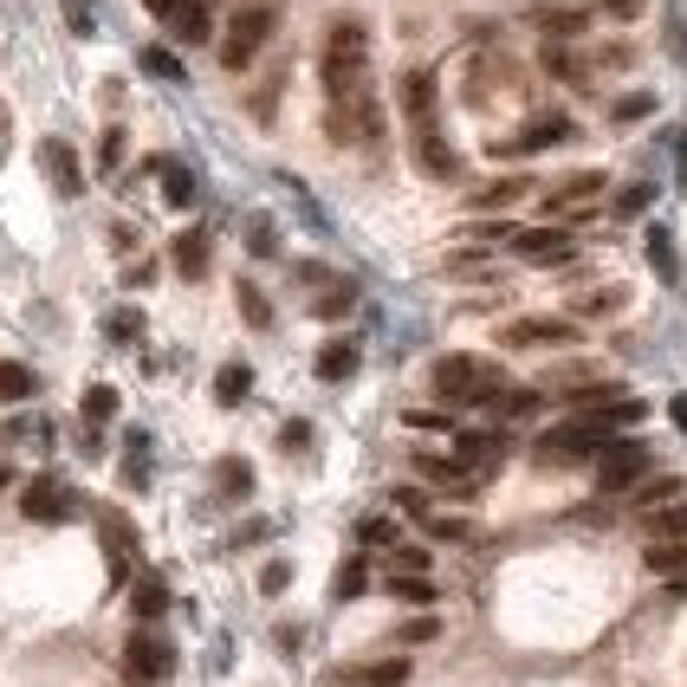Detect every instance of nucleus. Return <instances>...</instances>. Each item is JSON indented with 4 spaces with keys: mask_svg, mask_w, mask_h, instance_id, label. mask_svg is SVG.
I'll list each match as a JSON object with an SVG mask.
<instances>
[{
    "mask_svg": "<svg viewBox=\"0 0 687 687\" xmlns=\"http://www.w3.org/2000/svg\"><path fill=\"white\" fill-rule=\"evenodd\" d=\"M396 506H402L409 519H428V512H435V506H428V494H421V487H396Z\"/></svg>",
    "mask_w": 687,
    "mask_h": 687,
    "instance_id": "obj_49",
    "label": "nucleus"
},
{
    "mask_svg": "<svg viewBox=\"0 0 687 687\" xmlns=\"http://www.w3.org/2000/svg\"><path fill=\"white\" fill-rule=\"evenodd\" d=\"M675 494H681V480H675V474H661V480H649V474H643V480H636L643 512H649V506H661V499H675Z\"/></svg>",
    "mask_w": 687,
    "mask_h": 687,
    "instance_id": "obj_39",
    "label": "nucleus"
},
{
    "mask_svg": "<svg viewBox=\"0 0 687 687\" xmlns=\"http://www.w3.org/2000/svg\"><path fill=\"white\" fill-rule=\"evenodd\" d=\"M604 195V176L597 169H584V176H565L558 189H545V215H577V208H590Z\"/></svg>",
    "mask_w": 687,
    "mask_h": 687,
    "instance_id": "obj_13",
    "label": "nucleus"
},
{
    "mask_svg": "<svg viewBox=\"0 0 687 687\" xmlns=\"http://www.w3.org/2000/svg\"><path fill=\"white\" fill-rule=\"evenodd\" d=\"M162 610H169V584H162V577H137V584H130V616H137V623H156Z\"/></svg>",
    "mask_w": 687,
    "mask_h": 687,
    "instance_id": "obj_22",
    "label": "nucleus"
},
{
    "mask_svg": "<svg viewBox=\"0 0 687 687\" xmlns=\"http://www.w3.org/2000/svg\"><path fill=\"white\" fill-rule=\"evenodd\" d=\"M286 584H292V565H286V558H272L267 571H260V590H267V597H279Z\"/></svg>",
    "mask_w": 687,
    "mask_h": 687,
    "instance_id": "obj_50",
    "label": "nucleus"
},
{
    "mask_svg": "<svg viewBox=\"0 0 687 687\" xmlns=\"http://www.w3.org/2000/svg\"><path fill=\"white\" fill-rule=\"evenodd\" d=\"M389 597L396 604H435V584H428V571H389Z\"/></svg>",
    "mask_w": 687,
    "mask_h": 687,
    "instance_id": "obj_30",
    "label": "nucleus"
},
{
    "mask_svg": "<svg viewBox=\"0 0 687 687\" xmlns=\"http://www.w3.org/2000/svg\"><path fill=\"white\" fill-rule=\"evenodd\" d=\"M416 467L435 487H448V494H474V467H460L455 455H416Z\"/></svg>",
    "mask_w": 687,
    "mask_h": 687,
    "instance_id": "obj_17",
    "label": "nucleus"
},
{
    "mask_svg": "<svg viewBox=\"0 0 687 687\" xmlns=\"http://www.w3.org/2000/svg\"><path fill=\"white\" fill-rule=\"evenodd\" d=\"M143 7H150L156 20H169V7H176V0H143Z\"/></svg>",
    "mask_w": 687,
    "mask_h": 687,
    "instance_id": "obj_55",
    "label": "nucleus"
},
{
    "mask_svg": "<svg viewBox=\"0 0 687 687\" xmlns=\"http://www.w3.org/2000/svg\"><path fill=\"white\" fill-rule=\"evenodd\" d=\"M247 247H253V253L267 260L272 247H279V240H272V221H253V228H247Z\"/></svg>",
    "mask_w": 687,
    "mask_h": 687,
    "instance_id": "obj_51",
    "label": "nucleus"
},
{
    "mask_svg": "<svg viewBox=\"0 0 687 687\" xmlns=\"http://www.w3.org/2000/svg\"><path fill=\"white\" fill-rule=\"evenodd\" d=\"M649 267L661 272V279H675V272H681V260H675V240H668V228H655V233H649Z\"/></svg>",
    "mask_w": 687,
    "mask_h": 687,
    "instance_id": "obj_36",
    "label": "nucleus"
},
{
    "mask_svg": "<svg viewBox=\"0 0 687 687\" xmlns=\"http://www.w3.org/2000/svg\"><path fill=\"white\" fill-rule=\"evenodd\" d=\"M357 364H364V350L350 338H331L325 350H318V377L325 382H344V377H357Z\"/></svg>",
    "mask_w": 687,
    "mask_h": 687,
    "instance_id": "obj_20",
    "label": "nucleus"
},
{
    "mask_svg": "<svg viewBox=\"0 0 687 687\" xmlns=\"http://www.w3.org/2000/svg\"><path fill=\"white\" fill-rule=\"evenodd\" d=\"M137 331H143V311H130V306L111 311V338H117V344H130Z\"/></svg>",
    "mask_w": 687,
    "mask_h": 687,
    "instance_id": "obj_47",
    "label": "nucleus"
},
{
    "mask_svg": "<svg viewBox=\"0 0 687 687\" xmlns=\"http://www.w3.org/2000/svg\"><path fill=\"white\" fill-rule=\"evenodd\" d=\"M39 169L52 176V189L66 195V201L84 195V169H78V150L66 143V137H46V143H39Z\"/></svg>",
    "mask_w": 687,
    "mask_h": 687,
    "instance_id": "obj_10",
    "label": "nucleus"
},
{
    "mask_svg": "<svg viewBox=\"0 0 687 687\" xmlns=\"http://www.w3.org/2000/svg\"><path fill=\"white\" fill-rule=\"evenodd\" d=\"M649 201H655L649 182H629V189L616 195V215H623V221H636V215H649Z\"/></svg>",
    "mask_w": 687,
    "mask_h": 687,
    "instance_id": "obj_40",
    "label": "nucleus"
},
{
    "mask_svg": "<svg viewBox=\"0 0 687 687\" xmlns=\"http://www.w3.org/2000/svg\"><path fill=\"white\" fill-rule=\"evenodd\" d=\"M123 675H130V681H169V675H176V649H169L162 636H150V629H137V636L123 643Z\"/></svg>",
    "mask_w": 687,
    "mask_h": 687,
    "instance_id": "obj_7",
    "label": "nucleus"
},
{
    "mask_svg": "<svg viewBox=\"0 0 687 687\" xmlns=\"http://www.w3.org/2000/svg\"><path fill=\"white\" fill-rule=\"evenodd\" d=\"M240 318H247L253 331H267V325H272V306H267V292H260V286H240Z\"/></svg>",
    "mask_w": 687,
    "mask_h": 687,
    "instance_id": "obj_38",
    "label": "nucleus"
},
{
    "mask_svg": "<svg viewBox=\"0 0 687 687\" xmlns=\"http://www.w3.org/2000/svg\"><path fill=\"white\" fill-rule=\"evenodd\" d=\"M597 7H604V13H616V20H636V13H643V0H597Z\"/></svg>",
    "mask_w": 687,
    "mask_h": 687,
    "instance_id": "obj_54",
    "label": "nucleus"
},
{
    "mask_svg": "<svg viewBox=\"0 0 687 687\" xmlns=\"http://www.w3.org/2000/svg\"><path fill=\"white\" fill-rule=\"evenodd\" d=\"M512 253L526 260V267H565L577 253L571 228H558V221H545V228H519L512 233Z\"/></svg>",
    "mask_w": 687,
    "mask_h": 687,
    "instance_id": "obj_6",
    "label": "nucleus"
},
{
    "mask_svg": "<svg viewBox=\"0 0 687 687\" xmlns=\"http://www.w3.org/2000/svg\"><path fill=\"white\" fill-rule=\"evenodd\" d=\"M111 416H117V389H111V382H91V389H84V421H91V428H104Z\"/></svg>",
    "mask_w": 687,
    "mask_h": 687,
    "instance_id": "obj_33",
    "label": "nucleus"
},
{
    "mask_svg": "<svg viewBox=\"0 0 687 687\" xmlns=\"http://www.w3.org/2000/svg\"><path fill=\"white\" fill-rule=\"evenodd\" d=\"M279 441H286V448H306L311 428H306V421H286V428H279Z\"/></svg>",
    "mask_w": 687,
    "mask_h": 687,
    "instance_id": "obj_53",
    "label": "nucleus"
},
{
    "mask_svg": "<svg viewBox=\"0 0 687 687\" xmlns=\"http://www.w3.org/2000/svg\"><path fill=\"white\" fill-rule=\"evenodd\" d=\"M402 111H409V123H435V72H409L402 78Z\"/></svg>",
    "mask_w": 687,
    "mask_h": 687,
    "instance_id": "obj_19",
    "label": "nucleus"
},
{
    "mask_svg": "<svg viewBox=\"0 0 687 687\" xmlns=\"http://www.w3.org/2000/svg\"><path fill=\"white\" fill-rule=\"evenodd\" d=\"M215 487H221V494H253V467H247V460H221V467H215Z\"/></svg>",
    "mask_w": 687,
    "mask_h": 687,
    "instance_id": "obj_35",
    "label": "nucleus"
},
{
    "mask_svg": "<svg viewBox=\"0 0 687 687\" xmlns=\"http://www.w3.org/2000/svg\"><path fill=\"white\" fill-rule=\"evenodd\" d=\"M169 33H176V46H208L215 13H208L201 0H176V7H169Z\"/></svg>",
    "mask_w": 687,
    "mask_h": 687,
    "instance_id": "obj_15",
    "label": "nucleus"
},
{
    "mask_svg": "<svg viewBox=\"0 0 687 687\" xmlns=\"http://www.w3.org/2000/svg\"><path fill=\"white\" fill-rule=\"evenodd\" d=\"M649 538H687V506H649Z\"/></svg>",
    "mask_w": 687,
    "mask_h": 687,
    "instance_id": "obj_31",
    "label": "nucleus"
},
{
    "mask_svg": "<svg viewBox=\"0 0 687 687\" xmlns=\"http://www.w3.org/2000/svg\"><path fill=\"white\" fill-rule=\"evenodd\" d=\"M499 455H506V435H455V460L460 467H499Z\"/></svg>",
    "mask_w": 687,
    "mask_h": 687,
    "instance_id": "obj_18",
    "label": "nucleus"
},
{
    "mask_svg": "<svg viewBox=\"0 0 687 687\" xmlns=\"http://www.w3.org/2000/svg\"><path fill=\"white\" fill-rule=\"evenodd\" d=\"M7 480H13V474H7V460H0V487H7Z\"/></svg>",
    "mask_w": 687,
    "mask_h": 687,
    "instance_id": "obj_56",
    "label": "nucleus"
},
{
    "mask_svg": "<svg viewBox=\"0 0 687 687\" xmlns=\"http://www.w3.org/2000/svg\"><path fill=\"white\" fill-rule=\"evenodd\" d=\"M499 389H506V377L487 357H441L435 364V396L441 402H494Z\"/></svg>",
    "mask_w": 687,
    "mask_h": 687,
    "instance_id": "obj_2",
    "label": "nucleus"
},
{
    "mask_svg": "<svg viewBox=\"0 0 687 687\" xmlns=\"http://www.w3.org/2000/svg\"><path fill=\"white\" fill-rule=\"evenodd\" d=\"M137 66H143L150 78H169V84H182V59H176L169 46H143V52H137Z\"/></svg>",
    "mask_w": 687,
    "mask_h": 687,
    "instance_id": "obj_32",
    "label": "nucleus"
},
{
    "mask_svg": "<svg viewBox=\"0 0 687 687\" xmlns=\"http://www.w3.org/2000/svg\"><path fill=\"white\" fill-rule=\"evenodd\" d=\"M350 306H357V292H350V286H331V292L318 299V318H344Z\"/></svg>",
    "mask_w": 687,
    "mask_h": 687,
    "instance_id": "obj_45",
    "label": "nucleus"
},
{
    "mask_svg": "<svg viewBox=\"0 0 687 687\" xmlns=\"http://www.w3.org/2000/svg\"><path fill=\"white\" fill-rule=\"evenodd\" d=\"M655 98L649 91H629V98H616V123H636V117H649Z\"/></svg>",
    "mask_w": 687,
    "mask_h": 687,
    "instance_id": "obj_43",
    "label": "nucleus"
},
{
    "mask_svg": "<svg viewBox=\"0 0 687 687\" xmlns=\"http://www.w3.org/2000/svg\"><path fill=\"white\" fill-rule=\"evenodd\" d=\"M421 526H428V538H474V526H467V519H455V512H428Z\"/></svg>",
    "mask_w": 687,
    "mask_h": 687,
    "instance_id": "obj_41",
    "label": "nucleus"
},
{
    "mask_svg": "<svg viewBox=\"0 0 687 687\" xmlns=\"http://www.w3.org/2000/svg\"><path fill=\"white\" fill-rule=\"evenodd\" d=\"M435 629H441L435 616H416V623H402V643H435Z\"/></svg>",
    "mask_w": 687,
    "mask_h": 687,
    "instance_id": "obj_52",
    "label": "nucleus"
},
{
    "mask_svg": "<svg viewBox=\"0 0 687 687\" xmlns=\"http://www.w3.org/2000/svg\"><path fill=\"white\" fill-rule=\"evenodd\" d=\"M123 480H130V487H143V480H150V435H143V428H130V435H123Z\"/></svg>",
    "mask_w": 687,
    "mask_h": 687,
    "instance_id": "obj_28",
    "label": "nucleus"
},
{
    "mask_svg": "<svg viewBox=\"0 0 687 687\" xmlns=\"http://www.w3.org/2000/svg\"><path fill=\"white\" fill-rule=\"evenodd\" d=\"M169 253H176V272H182V279H201V272H208V233H201V228L176 233V247H169Z\"/></svg>",
    "mask_w": 687,
    "mask_h": 687,
    "instance_id": "obj_23",
    "label": "nucleus"
},
{
    "mask_svg": "<svg viewBox=\"0 0 687 687\" xmlns=\"http://www.w3.org/2000/svg\"><path fill=\"white\" fill-rule=\"evenodd\" d=\"M364 584H370V565H364V558H344V565H338V584H331V597H338V604H350Z\"/></svg>",
    "mask_w": 687,
    "mask_h": 687,
    "instance_id": "obj_34",
    "label": "nucleus"
},
{
    "mask_svg": "<svg viewBox=\"0 0 687 687\" xmlns=\"http://www.w3.org/2000/svg\"><path fill=\"white\" fill-rule=\"evenodd\" d=\"M584 27H590V20H584V13H571V7H545V13H538V33H545V39H565V46H571Z\"/></svg>",
    "mask_w": 687,
    "mask_h": 687,
    "instance_id": "obj_29",
    "label": "nucleus"
},
{
    "mask_svg": "<svg viewBox=\"0 0 687 687\" xmlns=\"http://www.w3.org/2000/svg\"><path fill=\"white\" fill-rule=\"evenodd\" d=\"M117 162H123V130H104V143H98V169L111 176Z\"/></svg>",
    "mask_w": 687,
    "mask_h": 687,
    "instance_id": "obj_48",
    "label": "nucleus"
},
{
    "mask_svg": "<svg viewBox=\"0 0 687 687\" xmlns=\"http://www.w3.org/2000/svg\"><path fill=\"white\" fill-rule=\"evenodd\" d=\"M577 137V123L565 111H545V117H532L519 137H506V143H494V156H538V150H551V143H571Z\"/></svg>",
    "mask_w": 687,
    "mask_h": 687,
    "instance_id": "obj_9",
    "label": "nucleus"
},
{
    "mask_svg": "<svg viewBox=\"0 0 687 687\" xmlns=\"http://www.w3.org/2000/svg\"><path fill=\"white\" fill-rule=\"evenodd\" d=\"M519 195H532V182H526V176H506V182H487V189L474 195V208H480V215H499V208H512Z\"/></svg>",
    "mask_w": 687,
    "mask_h": 687,
    "instance_id": "obj_25",
    "label": "nucleus"
},
{
    "mask_svg": "<svg viewBox=\"0 0 687 687\" xmlns=\"http://www.w3.org/2000/svg\"><path fill=\"white\" fill-rule=\"evenodd\" d=\"M370 91V33L364 20H331L325 33V98H357Z\"/></svg>",
    "mask_w": 687,
    "mask_h": 687,
    "instance_id": "obj_1",
    "label": "nucleus"
},
{
    "mask_svg": "<svg viewBox=\"0 0 687 687\" xmlns=\"http://www.w3.org/2000/svg\"><path fill=\"white\" fill-rule=\"evenodd\" d=\"M416 156H421V169H428L435 182H455V176H460V156L441 143V130H435V123H421V130H416Z\"/></svg>",
    "mask_w": 687,
    "mask_h": 687,
    "instance_id": "obj_16",
    "label": "nucleus"
},
{
    "mask_svg": "<svg viewBox=\"0 0 687 687\" xmlns=\"http://www.w3.org/2000/svg\"><path fill=\"white\" fill-rule=\"evenodd\" d=\"M357 538H364V545H396V519H364V526H357Z\"/></svg>",
    "mask_w": 687,
    "mask_h": 687,
    "instance_id": "obj_46",
    "label": "nucleus"
},
{
    "mask_svg": "<svg viewBox=\"0 0 687 687\" xmlns=\"http://www.w3.org/2000/svg\"><path fill=\"white\" fill-rule=\"evenodd\" d=\"M33 396H39V377L27 364L7 357V364H0V402H33Z\"/></svg>",
    "mask_w": 687,
    "mask_h": 687,
    "instance_id": "obj_27",
    "label": "nucleus"
},
{
    "mask_svg": "<svg viewBox=\"0 0 687 687\" xmlns=\"http://www.w3.org/2000/svg\"><path fill=\"white\" fill-rule=\"evenodd\" d=\"M616 306H623V292H616V286H610V292H584V299H577L584 318H604V311H616Z\"/></svg>",
    "mask_w": 687,
    "mask_h": 687,
    "instance_id": "obj_44",
    "label": "nucleus"
},
{
    "mask_svg": "<svg viewBox=\"0 0 687 687\" xmlns=\"http://www.w3.org/2000/svg\"><path fill=\"white\" fill-rule=\"evenodd\" d=\"M66 27H72L78 39L98 33V13H91V0H66Z\"/></svg>",
    "mask_w": 687,
    "mask_h": 687,
    "instance_id": "obj_42",
    "label": "nucleus"
},
{
    "mask_svg": "<svg viewBox=\"0 0 687 687\" xmlns=\"http://www.w3.org/2000/svg\"><path fill=\"white\" fill-rule=\"evenodd\" d=\"M494 409H499L506 421H526V416L538 409V396H532V389H499V396H494Z\"/></svg>",
    "mask_w": 687,
    "mask_h": 687,
    "instance_id": "obj_37",
    "label": "nucleus"
},
{
    "mask_svg": "<svg viewBox=\"0 0 687 687\" xmlns=\"http://www.w3.org/2000/svg\"><path fill=\"white\" fill-rule=\"evenodd\" d=\"M20 512H27L33 526H66L78 506H72V487H66V480L39 474V480H27V494H20Z\"/></svg>",
    "mask_w": 687,
    "mask_h": 687,
    "instance_id": "obj_8",
    "label": "nucleus"
},
{
    "mask_svg": "<svg viewBox=\"0 0 687 687\" xmlns=\"http://www.w3.org/2000/svg\"><path fill=\"white\" fill-rule=\"evenodd\" d=\"M247 389H253V370H247V364H221V377H215V402H221V409H240V402H247Z\"/></svg>",
    "mask_w": 687,
    "mask_h": 687,
    "instance_id": "obj_26",
    "label": "nucleus"
},
{
    "mask_svg": "<svg viewBox=\"0 0 687 687\" xmlns=\"http://www.w3.org/2000/svg\"><path fill=\"white\" fill-rule=\"evenodd\" d=\"M643 565H649L655 577H687V538H649Z\"/></svg>",
    "mask_w": 687,
    "mask_h": 687,
    "instance_id": "obj_21",
    "label": "nucleus"
},
{
    "mask_svg": "<svg viewBox=\"0 0 687 687\" xmlns=\"http://www.w3.org/2000/svg\"><path fill=\"white\" fill-rule=\"evenodd\" d=\"M150 169L162 176V201H169V208H195V176L182 162H150Z\"/></svg>",
    "mask_w": 687,
    "mask_h": 687,
    "instance_id": "obj_24",
    "label": "nucleus"
},
{
    "mask_svg": "<svg viewBox=\"0 0 687 687\" xmlns=\"http://www.w3.org/2000/svg\"><path fill=\"white\" fill-rule=\"evenodd\" d=\"M610 441V428L597 416H577V421H565V428H545L532 441V460L538 467H577V460H590L597 448Z\"/></svg>",
    "mask_w": 687,
    "mask_h": 687,
    "instance_id": "obj_3",
    "label": "nucleus"
},
{
    "mask_svg": "<svg viewBox=\"0 0 687 687\" xmlns=\"http://www.w3.org/2000/svg\"><path fill=\"white\" fill-rule=\"evenodd\" d=\"M649 467H655V455L643 448V441H616L610 435V441L597 448V487H604V494H629Z\"/></svg>",
    "mask_w": 687,
    "mask_h": 687,
    "instance_id": "obj_5",
    "label": "nucleus"
},
{
    "mask_svg": "<svg viewBox=\"0 0 687 687\" xmlns=\"http://www.w3.org/2000/svg\"><path fill=\"white\" fill-rule=\"evenodd\" d=\"M272 27H279V7H272V0L240 7V13L228 20V39H221V66H228V72H247V66H253V52L272 39Z\"/></svg>",
    "mask_w": 687,
    "mask_h": 687,
    "instance_id": "obj_4",
    "label": "nucleus"
},
{
    "mask_svg": "<svg viewBox=\"0 0 687 687\" xmlns=\"http://www.w3.org/2000/svg\"><path fill=\"white\" fill-rule=\"evenodd\" d=\"M577 325L571 318H512L506 331H499V344H512V350H538V344H571Z\"/></svg>",
    "mask_w": 687,
    "mask_h": 687,
    "instance_id": "obj_12",
    "label": "nucleus"
},
{
    "mask_svg": "<svg viewBox=\"0 0 687 687\" xmlns=\"http://www.w3.org/2000/svg\"><path fill=\"white\" fill-rule=\"evenodd\" d=\"M344 687H402L409 681V655H389V661H357V668H338Z\"/></svg>",
    "mask_w": 687,
    "mask_h": 687,
    "instance_id": "obj_14",
    "label": "nucleus"
},
{
    "mask_svg": "<svg viewBox=\"0 0 687 687\" xmlns=\"http://www.w3.org/2000/svg\"><path fill=\"white\" fill-rule=\"evenodd\" d=\"M98 532H104V558H111V584L130 577V558H137V532L117 506H98Z\"/></svg>",
    "mask_w": 687,
    "mask_h": 687,
    "instance_id": "obj_11",
    "label": "nucleus"
}]
</instances>
